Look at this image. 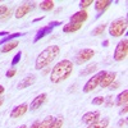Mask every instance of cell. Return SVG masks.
Wrapping results in <instances>:
<instances>
[{
    "instance_id": "1",
    "label": "cell",
    "mask_w": 128,
    "mask_h": 128,
    "mask_svg": "<svg viewBox=\"0 0 128 128\" xmlns=\"http://www.w3.org/2000/svg\"><path fill=\"white\" fill-rule=\"evenodd\" d=\"M73 72V63L68 59L60 60L55 64V67L51 69L50 73V81L52 83H60L66 81Z\"/></svg>"
},
{
    "instance_id": "2",
    "label": "cell",
    "mask_w": 128,
    "mask_h": 128,
    "mask_svg": "<svg viewBox=\"0 0 128 128\" xmlns=\"http://www.w3.org/2000/svg\"><path fill=\"white\" fill-rule=\"evenodd\" d=\"M60 52V49L59 46L56 45H51V46H48L45 50H42L38 56L36 58V62H35V69L36 70H41L42 68L48 67L49 64H51L52 62H54L58 55Z\"/></svg>"
},
{
    "instance_id": "3",
    "label": "cell",
    "mask_w": 128,
    "mask_h": 128,
    "mask_svg": "<svg viewBox=\"0 0 128 128\" xmlns=\"http://www.w3.org/2000/svg\"><path fill=\"white\" fill-rule=\"evenodd\" d=\"M127 30V18H118L112 22L109 26V34L113 37H119L122 36Z\"/></svg>"
},
{
    "instance_id": "4",
    "label": "cell",
    "mask_w": 128,
    "mask_h": 128,
    "mask_svg": "<svg viewBox=\"0 0 128 128\" xmlns=\"http://www.w3.org/2000/svg\"><path fill=\"white\" fill-rule=\"evenodd\" d=\"M105 74H106L105 70H100V72L96 73L95 76H92L86 83H84V86H83V92H84V94H88V92L94 91L96 87H99V86H100V82H101V80L104 78Z\"/></svg>"
},
{
    "instance_id": "5",
    "label": "cell",
    "mask_w": 128,
    "mask_h": 128,
    "mask_svg": "<svg viewBox=\"0 0 128 128\" xmlns=\"http://www.w3.org/2000/svg\"><path fill=\"white\" fill-rule=\"evenodd\" d=\"M127 54H128V40L127 38H123L122 41L118 42L115 50H114V60L116 62H122L123 59L127 58Z\"/></svg>"
},
{
    "instance_id": "6",
    "label": "cell",
    "mask_w": 128,
    "mask_h": 128,
    "mask_svg": "<svg viewBox=\"0 0 128 128\" xmlns=\"http://www.w3.org/2000/svg\"><path fill=\"white\" fill-rule=\"evenodd\" d=\"M60 24H62L60 22H58V20H54V22H50L48 26H45V27L40 28V30L37 31L36 36H35V40H34V42H37V41H40L42 37H45L46 35L51 34V31L54 30V27H56V26H60Z\"/></svg>"
},
{
    "instance_id": "7",
    "label": "cell",
    "mask_w": 128,
    "mask_h": 128,
    "mask_svg": "<svg viewBox=\"0 0 128 128\" xmlns=\"http://www.w3.org/2000/svg\"><path fill=\"white\" fill-rule=\"evenodd\" d=\"M94 55H95V51L92 49H82L76 55V63L77 64H83V63L88 62Z\"/></svg>"
},
{
    "instance_id": "8",
    "label": "cell",
    "mask_w": 128,
    "mask_h": 128,
    "mask_svg": "<svg viewBox=\"0 0 128 128\" xmlns=\"http://www.w3.org/2000/svg\"><path fill=\"white\" fill-rule=\"evenodd\" d=\"M34 8H35V3H24L22 5H19L16 9V18L20 19L22 17H24L26 14H28L31 10H34Z\"/></svg>"
},
{
    "instance_id": "9",
    "label": "cell",
    "mask_w": 128,
    "mask_h": 128,
    "mask_svg": "<svg viewBox=\"0 0 128 128\" xmlns=\"http://www.w3.org/2000/svg\"><path fill=\"white\" fill-rule=\"evenodd\" d=\"M87 17H88V14H87L86 10L81 9L80 12L74 13V14L70 17V23H80V24H82L84 20L87 19Z\"/></svg>"
},
{
    "instance_id": "10",
    "label": "cell",
    "mask_w": 128,
    "mask_h": 128,
    "mask_svg": "<svg viewBox=\"0 0 128 128\" xmlns=\"http://www.w3.org/2000/svg\"><path fill=\"white\" fill-rule=\"evenodd\" d=\"M28 110V105L24 102V104H20L18 106H16V108L12 110V113H10V118H20L22 115H24Z\"/></svg>"
},
{
    "instance_id": "11",
    "label": "cell",
    "mask_w": 128,
    "mask_h": 128,
    "mask_svg": "<svg viewBox=\"0 0 128 128\" xmlns=\"http://www.w3.org/2000/svg\"><path fill=\"white\" fill-rule=\"evenodd\" d=\"M100 118V112H88L86 114H83L82 116V123L84 124H91L96 120H99Z\"/></svg>"
},
{
    "instance_id": "12",
    "label": "cell",
    "mask_w": 128,
    "mask_h": 128,
    "mask_svg": "<svg viewBox=\"0 0 128 128\" xmlns=\"http://www.w3.org/2000/svg\"><path fill=\"white\" fill-rule=\"evenodd\" d=\"M115 77H116V73L115 72H106V74L104 76V78L100 82V87H102V88L109 87L110 84L115 81Z\"/></svg>"
},
{
    "instance_id": "13",
    "label": "cell",
    "mask_w": 128,
    "mask_h": 128,
    "mask_svg": "<svg viewBox=\"0 0 128 128\" xmlns=\"http://www.w3.org/2000/svg\"><path fill=\"white\" fill-rule=\"evenodd\" d=\"M46 98H48V95H46V94H41V95H38L37 98H35V99H34V101L31 102V106H30L28 109H30L31 112L37 110L38 108H41V105L45 102Z\"/></svg>"
},
{
    "instance_id": "14",
    "label": "cell",
    "mask_w": 128,
    "mask_h": 128,
    "mask_svg": "<svg viewBox=\"0 0 128 128\" xmlns=\"http://www.w3.org/2000/svg\"><path fill=\"white\" fill-rule=\"evenodd\" d=\"M110 4H112L110 0H96V2H95V10L98 12V16H96V18H99V17L101 16V13H102Z\"/></svg>"
},
{
    "instance_id": "15",
    "label": "cell",
    "mask_w": 128,
    "mask_h": 128,
    "mask_svg": "<svg viewBox=\"0 0 128 128\" xmlns=\"http://www.w3.org/2000/svg\"><path fill=\"white\" fill-rule=\"evenodd\" d=\"M35 82H36V76H35V74H28V76H26L22 81L18 83V88L23 90L26 87H30L31 84H34Z\"/></svg>"
},
{
    "instance_id": "16",
    "label": "cell",
    "mask_w": 128,
    "mask_h": 128,
    "mask_svg": "<svg viewBox=\"0 0 128 128\" xmlns=\"http://www.w3.org/2000/svg\"><path fill=\"white\" fill-rule=\"evenodd\" d=\"M108 124H109V119L108 118H102V119H99V120L88 124L87 128H106Z\"/></svg>"
},
{
    "instance_id": "17",
    "label": "cell",
    "mask_w": 128,
    "mask_h": 128,
    "mask_svg": "<svg viewBox=\"0 0 128 128\" xmlns=\"http://www.w3.org/2000/svg\"><path fill=\"white\" fill-rule=\"evenodd\" d=\"M82 27V24H80V23H67V24H64V27H63V31L66 32V34H70V32H76V31H78L80 28Z\"/></svg>"
},
{
    "instance_id": "18",
    "label": "cell",
    "mask_w": 128,
    "mask_h": 128,
    "mask_svg": "<svg viewBox=\"0 0 128 128\" xmlns=\"http://www.w3.org/2000/svg\"><path fill=\"white\" fill-rule=\"evenodd\" d=\"M19 45V42H18V40H13V41H10V42H8V44H5L3 48H2V52H9V51H12V50H14L17 46Z\"/></svg>"
},
{
    "instance_id": "19",
    "label": "cell",
    "mask_w": 128,
    "mask_h": 128,
    "mask_svg": "<svg viewBox=\"0 0 128 128\" xmlns=\"http://www.w3.org/2000/svg\"><path fill=\"white\" fill-rule=\"evenodd\" d=\"M127 96H128V91L124 90L123 92H120L118 95V98H116V105L118 106H122V105H127Z\"/></svg>"
},
{
    "instance_id": "20",
    "label": "cell",
    "mask_w": 128,
    "mask_h": 128,
    "mask_svg": "<svg viewBox=\"0 0 128 128\" xmlns=\"http://www.w3.org/2000/svg\"><path fill=\"white\" fill-rule=\"evenodd\" d=\"M24 34H19V32H16V34H10V35H8L6 37H4L2 41H0V45H5V44H8V42H10V41H13L14 38H17V37H19V36H23Z\"/></svg>"
},
{
    "instance_id": "21",
    "label": "cell",
    "mask_w": 128,
    "mask_h": 128,
    "mask_svg": "<svg viewBox=\"0 0 128 128\" xmlns=\"http://www.w3.org/2000/svg\"><path fill=\"white\" fill-rule=\"evenodd\" d=\"M54 2L52 0H44V2L40 3V8L42 10H46V12H49V10H51L52 8H54Z\"/></svg>"
},
{
    "instance_id": "22",
    "label": "cell",
    "mask_w": 128,
    "mask_h": 128,
    "mask_svg": "<svg viewBox=\"0 0 128 128\" xmlns=\"http://www.w3.org/2000/svg\"><path fill=\"white\" fill-rule=\"evenodd\" d=\"M52 122H54V116L49 115V116H46V118L40 123L38 128H50V126L52 124Z\"/></svg>"
},
{
    "instance_id": "23",
    "label": "cell",
    "mask_w": 128,
    "mask_h": 128,
    "mask_svg": "<svg viewBox=\"0 0 128 128\" xmlns=\"http://www.w3.org/2000/svg\"><path fill=\"white\" fill-rule=\"evenodd\" d=\"M105 28H106V24H100V26H98V27L92 31V36H100V35H102L104 31H105Z\"/></svg>"
},
{
    "instance_id": "24",
    "label": "cell",
    "mask_w": 128,
    "mask_h": 128,
    "mask_svg": "<svg viewBox=\"0 0 128 128\" xmlns=\"http://www.w3.org/2000/svg\"><path fill=\"white\" fill-rule=\"evenodd\" d=\"M96 68H98V64H91V66H88L84 70H81V76H86V74H90V73H92L94 70H96Z\"/></svg>"
},
{
    "instance_id": "25",
    "label": "cell",
    "mask_w": 128,
    "mask_h": 128,
    "mask_svg": "<svg viewBox=\"0 0 128 128\" xmlns=\"http://www.w3.org/2000/svg\"><path fill=\"white\" fill-rule=\"evenodd\" d=\"M62 126H63V116H58V118L54 119L50 128H62Z\"/></svg>"
},
{
    "instance_id": "26",
    "label": "cell",
    "mask_w": 128,
    "mask_h": 128,
    "mask_svg": "<svg viewBox=\"0 0 128 128\" xmlns=\"http://www.w3.org/2000/svg\"><path fill=\"white\" fill-rule=\"evenodd\" d=\"M104 102H105V98H102V96H98V98L92 100V105H102Z\"/></svg>"
},
{
    "instance_id": "27",
    "label": "cell",
    "mask_w": 128,
    "mask_h": 128,
    "mask_svg": "<svg viewBox=\"0 0 128 128\" xmlns=\"http://www.w3.org/2000/svg\"><path fill=\"white\" fill-rule=\"evenodd\" d=\"M20 56H22V52H20V51H18L17 54L14 55L13 60H12V66H13V67H14V66H17V64L19 63V60H20Z\"/></svg>"
},
{
    "instance_id": "28",
    "label": "cell",
    "mask_w": 128,
    "mask_h": 128,
    "mask_svg": "<svg viewBox=\"0 0 128 128\" xmlns=\"http://www.w3.org/2000/svg\"><path fill=\"white\" fill-rule=\"evenodd\" d=\"M12 13H13V10H12V8H9L8 9V12L4 14V16H2V17H0V22H4V20H6L10 16H12Z\"/></svg>"
},
{
    "instance_id": "29",
    "label": "cell",
    "mask_w": 128,
    "mask_h": 128,
    "mask_svg": "<svg viewBox=\"0 0 128 128\" xmlns=\"http://www.w3.org/2000/svg\"><path fill=\"white\" fill-rule=\"evenodd\" d=\"M91 4H92V0H82V2L80 3V6H81V9L84 10V8H87Z\"/></svg>"
},
{
    "instance_id": "30",
    "label": "cell",
    "mask_w": 128,
    "mask_h": 128,
    "mask_svg": "<svg viewBox=\"0 0 128 128\" xmlns=\"http://www.w3.org/2000/svg\"><path fill=\"white\" fill-rule=\"evenodd\" d=\"M8 6L6 5H0V17H2V16H4L6 12H8Z\"/></svg>"
},
{
    "instance_id": "31",
    "label": "cell",
    "mask_w": 128,
    "mask_h": 128,
    "mask_svg": "<svg viewBox=\"0 0 128 128\" xmlns=\"http://www.w3.org/2000/svg\"><path fill=\"white\" fill-rule=\"evenodd\" d=\"M16 72H17V70H16L14 68H13V69H9V70L6 72V74H5V76H6L8 78H10V77H13L14 74H16Z\"/></svg>"
},
{
    "instance_id": "32",
    "label": "cell",
    "mask_w": 128,
    "mask_h": 128,
    "mask_svg": "<svg viewBox=\"0 0 128 128\" xmlns=\"http://www.w3.org/2000/svg\"><path fill=\"white\" fill-rule=\"evenodd\" d=\"M119 84H120L119 82H115V81H114V82L110 84V86H109V88H110V90H115V88H118V87H119Z\"/></svg>"
},
{
    "instance_id": "33",
    "label": "cell",
    "mask_w": 128,
    "mask_h": 128,
    "mask_svg": "<svg viewBox=\"0 0 128 128\" xmlns=\"http://www.w3.org/2000/svg\"><path fill=\"white\" fill-rule=\"evenodd\" d=\"M127 124V118H123V119H120L119 122H118V126L119 127H123V126H126Z\"/></svg>"
},
{
    "instance_id": "34",
    "label": "cell",
    "mask_w": 128,
    "mask_h": 128,
    "mask_svg": "<svg viewBox=\"0 0 128 128\" xmlns=\"http://www.w3.org/2000/svg\"><path fill=\"white\" fill-rule=\"evenodd\" d=\"M40 123H41L40 120H36V122H35L34 124H32V126H31V128H38V126H40Z\"/></svg>"
},
{
    "instance_id": "35",
    "label": "cell",
    "mask_w": 128,
    "mask_h": 128,
    "mask_svg": "<svg viewBox=\"0 0 128 128\" xmlns=\"http://www.w3.org/2000/svg\"><path fill=\"white\" fill-rule=\"evenodd\" d=\"M127 112H128V109H127V105H124V108L120 110V114H127Z\"/></svg>"
},
{
    "instance_id": "36",
    "label": "cell",
    "mask_w": 128,
    "mask_h": 128,
    "mask_svg": "<svg viewBox=\"0 0 128 128\" xmlns=\"http://www.w3.org/2000/svg\"><path fill=\"white\" fill-rule=\"evenodd\" d=\"M108 45H109V40H105V41L102 42V46H104V48H106Z\"/></svg>"
},
{
    "instance_id": "37",
    "label": "cell",
    "mask_w": 128,
    "mask_h": 128,
    "mask_svg": "<svg viewBox=\"0 0 128 128\" xmlns=\"http://www.w3.org/2000/svg\"><path fill=\"white\" fill-rule=\"evenodd\" d=\"M44 18H45V17L42 16V17H40V18H36V19L34 20V22H38V20H41V19H44Z\"/></svg>"
},
{
    "instance_id": "38",
    "label": "cell",
    "mask_w": 128,
    "mask_h": 128,
    "mask_svg": "<svg viewBox=\"0 0 128 128\" xmlns=\"http://www.w3.org/2000/svg\"><path fill=\"white\" fill-rule=\"evenodd\" d=\"M4 35H9L6 31H3V32H0V36H4Z\"/></svg>"
},
{
    "instance_id": "39",
    "label": "cell",
    "mask_w": 128,
    "mask_h": 128,
    "mask_svg": "<svg viewBox=\"0 0 128 128\" xmlns=\"http://www.w3.org/2000/svg\"><path fill=\"white\" fill-rule=\"evenodd\" d=\"M4 90H5V88H4L3 86H0V95H2V94L4 92Z\"/></svg>"
},
{
    "instance_id": "40",
    "label": "cell",
    "mask_w": 128,
    "mask_h": 128,
    "mask_svg": "<svg viewBox=\"0 0 128 128\" xmlns=\"http://www.w3.org/2000/svg\"><path fill=\"white\" fill-rule=\"evenodd\" d=\"M2 105H3V99L0 98V106H2Z\"/></svg>"
},
{
    "instance_id": "41",
    "label": "cell",
    "mask_w": 128,
    "mask_h": 128,
    "mask_svg": "<svg viewBox=\"0 0 128 128\" xmlns=\"http://www.w3.org/2000/svg\"><path fill=\"white\" fill-rule=\"evenodd\" d=\"M19 128H27V127H26V126H24V124H23V126H20V127H19Z\"/></svg>"
}]
</instances>
